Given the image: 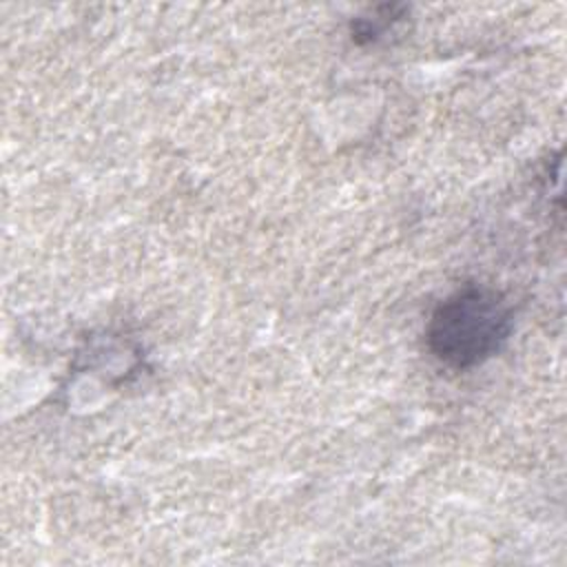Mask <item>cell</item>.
<instances>
[{
  "mask_svg": "<svg viewBox=\"0 0 567 567\" xmlns=\"http://www.w3.org/2000/svg\"><path fill=\"white\" fill-rule=\"evenodd\" d=\"M514 330V306L487 284H463L432 310L425 326L430 352L452 370L492 359Z\"/></svg>",
  "mask_w": 567,
  "mask_h": 567,
  "instance_id": "obj_1",
  "label": "cell"
}]
</instances>
